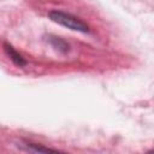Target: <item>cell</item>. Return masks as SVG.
I'll return each instance as SVG.
<instances>
[{
  "label": "cell",
  "mask_w": 154,
  "mask_h": 154,
  "mask_svg": "<svg viewBox=\"0 0 154 154\" xmlns=\"http://www.w3.org/2000/svg\"><path fill=\"white\" fill-rule=\"evenodd\" d=\"M4 49H5L6 54L8 55V58L12 60V63H13L14 65H17V66H19V67H23V66H25V65L28 64V61L25 60V58H24L12 45L5 42V43H4Z\"/></svg>",
  "instance_id": "3957f363"
},
{
  "label": "cell",
  "mask_w": 154,
  "mask_h": 154,
  "mask_svg": "<svg viewBox=\"0 0 154 154\" xmlns=\"http://www.w3.org/2000/svg\"><path fill=\"white\" fill-rule=\"evenodd\" d=\"M48 17L52 22L65 26L70 30L73 31H78V32H83V34H89L90 29L89 26L78 17H76L72 13L65 12V11H60V10H52L48 12Z\"/></svg>",
  "instance_id": "6da1fadb"
},
{
  "label": "cell",
  "mask_w": 154,
  "mask_h": 154,
  "mask_svg": "<svg viewBox=\"0 0 154 154\" xmlns=\"http://www.w3.org/2000/svg\"><path fill=\"white\" fill-rule=\"evenodd\" d=\"M47 41L59 52L61 53H67L70 51V45L61 37H58V36H54V35H48V38Z\"/></svg>",
  "instance_id": "277c9868"
},
{
  "label": "cell",
  "mask_w": 154,
  "mask_h": 154,
  "mask_svg": "<svg viewBox=\"0 0 154 154\" xmlns=\"http://www.w3.org/2000/svg\"><path fill=\"white\" fill-rule=\"evenodd\" d=\"M146 154H153V150H152V149H150V150H148V152H147V153H146Z\"/></svg>",
  "instance_id": "5b68a950"
},
{
  "label": "cell",
  "mask_w": 154,
  "mask_h": 154,
  "mask_svg": "<svg viewBox=\"0 0 154 154\" xmlns=\"http://www.w3.org/2000/svg\"><path fill=\"white\" fill-rule=\"evenodd\" d=\"M23 148L30 150V152H34L36 154H69V153H65V152H61V150H58V149H53V148H48L41 143H34V142H23L22 144Z\"/></svg>",
  "instance_id": "7a4b0ae2"
}]
</instances>
